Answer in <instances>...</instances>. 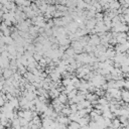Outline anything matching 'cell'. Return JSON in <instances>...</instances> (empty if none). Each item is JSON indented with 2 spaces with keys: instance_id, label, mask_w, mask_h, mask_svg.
Listing matches in <instances>:
<instances>
[{
  "instance_id": "1",
  "label": "cell",
  "mask_w": 129,
  "mask_h": 129,
  "mask_svg": "<svg viewBox=\"0 0 129 129\" xmlns=\"http://www.w3.org/2000/svg\"><path fill=\"white\" fill-rule=\"evenodd\" d=\"M121 99H123L125 102H129V92L128 91H123Z\"/></svg>"
}]
</instances>
